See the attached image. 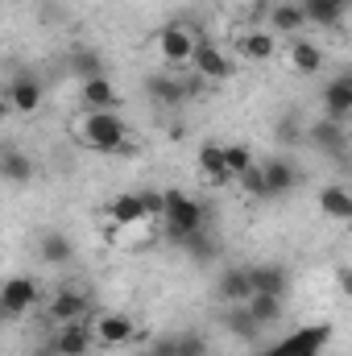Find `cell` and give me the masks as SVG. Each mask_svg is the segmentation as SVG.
<instances>
[{"label": "cell", "mask_w": 352, "mask_h": 356, "mask_svg": "<svg viewBox=\"0 0 352 356\" xmlns=\"http://www.w3.org/2000/svg\"><path fill=\"white\" fill-rule=\"evenodd\" d=\"M241 54H245V58H253V63H265V58H273V54H278V42H273V33H269V29H249V33L241 38Z\"/></svg>", "instance_id": "cell-25"}, {"label": "cell", "mask_w": 352, "mask_h": 356, "mask_svg": "<svg viewBox=\"0 0 352 356\" xmlns=\"http://www.w3.org/2000/svg\"><path fill=\"white\" fill-rule=\"evenodd\" d=\"M298 8H303L307 25H323V29H332V25L344 21L349 0H298Z\"/></svg>", "instance_id": "cell-17"}, {"label": "cell", "mask_w": 352, "mask_h": 356, "mask_svg": "<svg viewBox=\"0 0 352 356\" xmlns=\"http://www.w3.org/2000/svg\"><path fill=\"white\" fill-rule=\"evenodd\" d=\"M71 71H75L79 79H91V75H104V67H99V58H95L91 50H75V54H71Z\"/></svg>", "instance_id": "cell-32"}, {"label": "cell", "mask_w": 352, "mask_h": 356, "mask_svg": "<svg viewBox=\"0 0 352 356\" xmlns=\"http://www.w3.org/2000/svg\"><path fill=\"white\" fill-rule=\"evenodd\" d=\"M237 182H241V191H245V195H253V199H269L265 178H262V166H257V162H253L245 175H237Z\"/></svg>", "instance_id": "cell-30"}, {"label": "cell", "mask_w": 352, "mask_h": 356, "mask_svg": "<svg viewBox=\"0 0 352 356\" xmlns=\"http://www.w3.org/2000/svg\"><path fill=\"white\" fill-rule=\"evenodd\" d=\"M199 88H203V83H199L195 75H191V79H186V75H150V79H145L150 99L162 104V108H178V104H186L191 95H199Z\"/></svg>", "instance_id": "cell-6"}, {"label": "cell", "mask_w": 352, "mask_h": 356, "mask_svg": "<svg viewBox=\"0 0 352 356\" xmlns=\"http://www.w3.org/2000/svg\"><path fill=\"white\" fill-rule=\"evenodd\" d=\"M195 166L203 170V178H207L211 186H228V182H232V170L224 166V145H220V141H203L199 154H195Z\"/></svg>", "instance_id": "cell-12"}, {"label": "cell", "mask_w": 352, "mask_h": 356, "mask_svg": "<svg viewBox=\"0 0 352 356\" xmlns=\"http://www.w3.org/2000/svg\"><path fill=\"white\" fill-rule=\"evenodd\" d=\"M91 302L83 290H58L54 298H50V319L54 323H75V319H88Z\"/></svg>", "instance_id": "cell-15"}, {"label": "cell", "mask_w": 352, "mask_h": 356, "mask_svg": "<svg viewBox=\"0 0 352 356\" xmlns=\"http://www.w3.org/2000/svg\"><path fill=\"white\" fill-rule=\"evenodd\" d=\"M137 199H141L145 216H162V191H137Z\"/></svg>", "instance_id": "cell-34"}, {"label": "cell", "mask_w": 352, "mask_h": 356, "mask_svg": "<svg viewBox=\"0 0 352 356\" xmlns=\"http://www.w3.org/2000/svg\"><path fill=\"white\" fill-rule=\"evenodd\" d=\"M303 25H307V17H303V8H298L294 0H273V8H269V33L298 38Z\"/></svg>", "instance_id": "cell-18"}, {"label": "cell", "mask_w": 352, "mask_h": 356, "mask_svg": "<svg viewBox=\"0 0 352 356\" xmlns=\"http://www.w3.org/2000/svg\"><path fill=\"white\" fill-rule=\"evenodd\" d=\"M319 211L328 220H336V224H349L352 220V195L344 186H323L319 191Z\"/></svg>", "instance_id": "cell-21"}, {"label": "cell", "mask_w": 352, "mask_h": 356, "mask_svg": "<svg viewBox=\"0 0 352 356\" xmlns=\"http://www.w3.org/2000/svg\"><path fill=\"white\" fill-rule=\"evenodd\" d=\"M286 50H290V67H294L298 75H319V71H323V46H319V42L294 38Z\"/></svg>", "instance_id": "cell-16"}, {"label": "cell", "mask_w": 352, "mask_h": 356, "mask_svg": "<svg viewBox=\"0 0 352 356\" xmlns=\"http://www.w3.org/2000/svg\"><path fill=\"white\" fill-rule=\"evenodd\" d=\"M8 116H13V108H8V99L0 95V120H8Z\"/></svg>", "instance_id": "cell-36"}, {"label": "cell", "mask_w": 352, "mask_h": 356, "mask_svg": "<svg viewBox=\"0 0 352 356\" xmlns=\"http://www.w3.org/2000/svg\"><path fill=\"white\" fill-rule=\"evenodd\" d=\"M38 294H42L38 277H29V273L4 277V286H0V319H21L25 311H33Z\"/></svg>", "instance_id": "cell-4"}, {"label": "cell", "mask_w": 352, "mask_h": 356, "mask_svg": "<svg viewBox=\"0 0 352 356\" xmlns=\"http://www.w3.org/2000/svg\"><path fill=\"white\" fill-rule=\"evenodd\" d=\"M228 327H232V336H241V340H253L262 327H257V319L245 311V302H237L232 311H228Z\"/></svg>", "instance_id": "cell-28"}, {"label": "cell", "mask_w": 352, "mask_h": 356, "mask_svg": "<svg viewBox=\"0 0 352 356\" xmlns=\"http://www.w3.org/2000/svg\"><path fill=\"white\" fill-rule=\"evenodd\" d=\"M38 253H42V261H46V266H67V261L75 257V245H71L63 232H46Z\"/></svg>", "instance_id": "cell-27"}, {"label": "cell", "mask_w": 352, "mask_h": 356, "mask_svg": "<svg viewBox=\"0 0 352 356\" xmlns=\"http://www.w3.org/2000/svg\"><path fill=\"white\" fill-rule=\"evenodd\" d=\"M88 348H91L88 319L58 323V332H54V356H88Z\"/></svg>", "instance_id": "cell-11"}, {"label": "cell", "mask_w": 352, "mask_h": 356, "mask_svg": "<svg viewBox=\"0 0 352 356\" xmlns=\"http://www.w3.org/2000/svg\"><path fill=\"white\" fill-rule=\"evenodd\" d=\"M311 141H319V149H328V154H344V141H349V133H344V124H336V120H319L315 129H311Z\"/></svg>", "instance_id": "cell-26"}, {"label": "cell", "mask_w": 352, "mask_h": 356, "mask_svg": "<svg viewBox=\"0 0 352 356\" xmlns=\"http://www.w3.org/2000/svg\"><path fill=\"white\" fill-rule=\"evenodd\" d=\"M108 220H112V224H120V228H129V224H141V220H145V207H141L137 191H129V195H116V199L108 203Z\"/></svg>", "instance_id": "cell-23"}, {"label": "cell", "mask_w": 352, "mask_h": 356, "mask_svg": "<svg viewBox=\"0 0 352 356\" xmlns=\"http://www.w3.org/2000/svg\"><path fill=\"white\" fill-rule=\"evenodd\" d=\"M79 133H83L88 149H95V154H116V149L129 141V124H125L116 112H88Z\"/></svg>", "instance_id": "cell-1"}, {"label": "cell", "mask_w": 352, "mask_h": 356, "mask_svg": "<svg viewBox=\"0 0 352 356\" xmlns=\"http://www.w3.org/2000/svg\"><path fill=\"white\" fill-rule=\"evenodd\" d=\"M182 249H186L191 257H199V261H207V257L216 253V249H211V241L203 236V228H199V232H191V236H182Z\"/></svg>", "instance_id": "cell-33"}, {"label": "cell", "mask_w": 352, "mask_h": 356, "mask_svg": "<svg viewBox=\"0 0 352 356\" xmlns=\"http://www.w3.org/2000/svg\"><path fill=\"white\" fill-rule=\"evenodd\" d=\"M262 178H265V191H269V195H286V191H294V186H298V170H294L286 158H273V162H265V166H262Z\"/></svg>", "instance_id": "cell-20"}, {"label": "cell", "mask_w": 352, "mask_h": 356, "mask_svg": "<svg viewBox=\"0 0 352 356\" xmlns=\"http://www.w3.org/2000/svg\"><path fill=\"white\" fill-rule=\"evenodd\" d=\"M4 99H8L13 112L29 116V112L42 108V83H38L33 75H13V79H8V91H4Z\"/></svg>", "instance_id": "cell-10"}, {"label": "cell", "mask_w": 352, "mask_h": 356, "mask_svg": "<svg viewBox=\"0 0 352 356\" xmlns=\"http://www.w3.org/2000/svg\"><path fill=\"white\" fill-rule=\"evenodd\" d=\"M133 336H137V327L125 311H108L91 327V344H99V348H125V344H133Z\"/></svg>", "instance_id": "cell-7"}, {"label": "cell", "mask_w": 352, "mask_h": 356, "mask_svg": "<svg viewBox=\"0 0 352 356\" xmlns=\"http://www.w3.org/2000/svg\"><path fill=\"white\" fill-rule=\"evenodd\" d=\"M79 95L88 104V112H112L120 104V91L108 83V75H91V79H79Z\"/></svg>", "instance_id": "cell-14"}, {"label": "cell", "mask_w": 352, "mask_h": 356, "mask_svg": "<svg viewBox=\"0 0 352 356\" xmlns=\"http://www.w3.org/2000/svg\"><path fill=\"white\" fill-rule=\"evenodd\" d=\"M245 311L257 319V327H273L282 319V294H249Z\"/></svg>", "instance_id": "cell-24"}, {"label": "cell", "mask_w": 352, "mask_h": 356, "mask_svg": "<svg viewBox=\"0 0 352 356\" xmlns=\"http://www.w3.org/2000/svg\"><path fill=\"white\" fill-rule=\"evenodd\" d=\"M162 220H166V228L175 232L178 241H182V236H191V232L203 228L207 211H203V203L191 199L186 191H166V195H162Z\"/></svg>", "instance_id": "cell-2"}, {"label": "cell", "mask_w": 352, "mask_h": 356, "mask_svg": "<svg viewBox=\"0 0 352 356\" xmlns=\"http://www.w3.org/2000/svg\"><path fill=\"white\" fill-rule=\"evenodd\" d=\"M170 340H175L178 356H207V340L199 332H182V336H170Z\"/></svg>", "instance_id": "cell-31"}, {"label": "cell", "mask_w": 352, "mask_h": 356, "mask_svg": "<svg viewBox=\"0 0 352 356\" xmlns=\"http://www.w3.org/2000/svg\"><path fill=\"white\" fill-rule=\"evenodd\" d=\"M224 166L232 170V182H237V175H245V170L253 166V149H249V145H241V141L224 145Z\"/></svg>", "instance_id": "cell-29"}, {"label": "cell", "mask_w": 352, "mask_h": 356, "mask_svg": "<svg viewBox=\"0 0 352 356\" xmlns=\"http://www.w3.org/2000/svg\"><path fill=\"white\" fill-rule=\"evenodd\" d=\"M191 75L199 79V83H224V79H232V58L220 50V46H211V42H195V54H191Z\"/></svg>", "instance_id": "cell-5"}, {"label": "cell", "mask_w": 352, "mask_h": 356, "mask_svg": "<svg viewBox=\"0 0 352 356\" xmlns=\"http://www.w3.org/2000/svg\"><path fill=\"white\" fill-rule=\"evenodd\" d=\"M332 340V323H311V327H298L290 332L286 340H278V348L286 356H319Z\"/></svg>", "instance_id": "cell-8"}, {"label": "cell", "mask_w": 352, "mask_h": 356, "mask_svg": "<svg viewBox=\"0 0 352 356\" xmlns=\"http://www.w3.org/2000/svg\"><path fill=\"white\" fill-rule=\"evenodd\" d=\"M228 4H249V0H228Z\"/></svg>", "instance_id": "cell-37"}, {"label": "cell", "mask_w": 352, "mask_h": 356, "mask_svg": "<svg viewBox=\"0 0 352 356\" xmlns=\"http://www.w3.org/2000/svg\"><path fill=\"white\" fill-rule=\"evenodd\" d=\"M216 290H220V298L224 302H245L249 298V273H245V266H228L224 273H220V282H216Z\"/></svg>", "instance_id": "cell-22"}, {"label": "cell", "mask_w": 352, "mask_h": 356, "mask_svg": "<svg viewBox=\"0 0 352 356\" xmlns=\"http://www.w3.org/2000/svg\"><path fill=\"white\" fill-rule=\"evenodd\" d=\"M249 294H286L290 277L282 266H249Z\"/></svg>", "instance_id": "cell-19"}, {"label": "cell", "mask_w": 352, "mask_h": 356, "mask_svg": "<svg viewBox=\"0 0 352 356\" xmlns=\"http://www.w3.org/2000/svg\"><path fill=\"white\" fill-rule=\"evenodd\" d=\"M33 175H38L33 158H29L21 145L4 141V145H0V178H4V182H13V186H25V182H33Z\"/></svg>", "instance_id": "cell-9"}, {"label": "cell", "mask_w": 352, "mask_h": 356, "mask_svg": "<svg viewBox=\"0 0 352 356\" xmlns=\"http://www.w3.org/2000/svg\"><path fill=\"white\" fill-rule=\"evenodd\" d=\"M150 356H178L175 353V340H170V336H166V340H158V344L150 348Z\"/></svg>", "instance_id": "cell-35"}, {"label": "cell", "mask_w": 352, "mask_h": 356, "mask_svg": "<svg viewBox=\"0 0 352 356\" xmlns=\"http://www.w3.org/2000/svg\"><path fill=\"white\" fill-rule=\"evenodd\" d=\"M195 42H199V33L191 25H182V21H170V25L158 29V54H162L166 67H191Z\"/></svg>", "instance_id": "cell-3"}, {"label": "cell", "mask_w": 352, "mask_h": 356, "mask_svg": "<svg viewBox=\"0 0 352 356\" xmlns=\"http://www.w3.org/2000/svg\"><path fill=\"white\" fill-rule=\"evenodd\" d=\"M323 116L336 120V124H344L352 116V79L349 75H340V79H332L323 88Z\"/></svg>", "instance_id": "cell-13"}]
</instances>
